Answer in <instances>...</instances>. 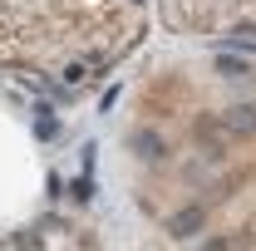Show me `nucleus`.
Masks as SVG:
<instances>
[{"instance_id": "obj_1", "label": "nucleus", "mask_w": 256, "mask_h": 251, "mask_svg": "<svg viewBox=\"0 0 256 251\" xmlns=\"http://www.w3.org/2000/svg\"><path fill=\"white\" fill-rule=\"evenodd\" d=\"M138 34V0H0V60L94 69Z\"/></svg>"}]
</instances>
